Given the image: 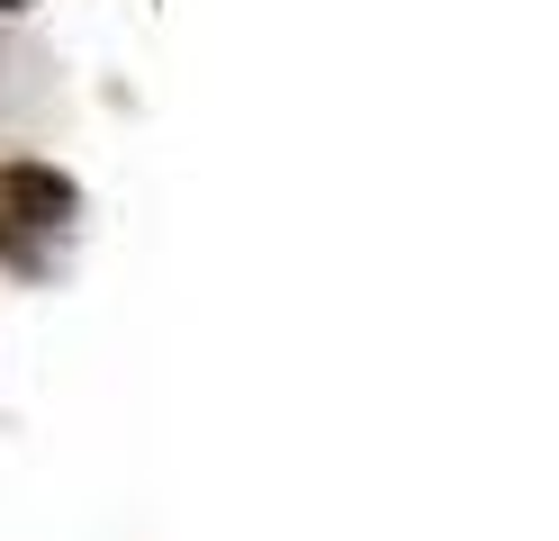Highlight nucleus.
Listing matches in <instances>:
<instances>
[{"instance_id": "1", "label": "nucleus", "mask_w": 559, "mask_h": 541, "mask_svg": "<svg viewBox=\"0 0 559 541\" xmlns=\"http://www.w3.org/2000/svg\"><path fill=\"white\" fill-rule=\"evenodd\" d=\"M82 208V190L46 163H0V244L19 252V226H63Z\"/></svg>"}, {"instance_id": "2", "label": "nucleus", "mask_w": 559, "mask_h": 541, "mask_svg": "<svg viewBox=\"0 0 559 541\" xmlns=\"http://www.w3.org/2000/svg\"><path fill=\"white\" fill-rule=\"evenodd\" d=\"M0 10H27V0H0Z\"/></svg>"}]
</instances>
